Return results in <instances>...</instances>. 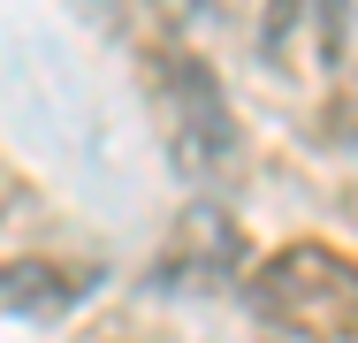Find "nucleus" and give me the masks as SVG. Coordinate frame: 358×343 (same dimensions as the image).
Masks as SVG:
<instances>
[{"instance_id": "obj_2", "label": "nucleus", "mask_w": 358, "mask_h": 343, "mask_svg": "<svg viewBox=\"0 0 358 343\" xmlns=\"http://www.w3.org/2000/svg\"><path fill=\"white\" fill-rule=\"evenodd\" d=\"M252 313L297 343L358 336V260L336 244H282L252 274Z\"/></svg>"}, {"instance_id": "obj_7", "label": "nucleus", "mask_w": 358, "mask_h": 343, "mask_svg": "<svg viewBox=\"0 0 358 343\" xmlns=\"http://www.w3.org/2000/svg\"><path fill=\"white\" fill-rule=\"evenodd\" d=\"M160 8H168V15H176V23H199V15H214L221 0H160Z\"/></svg>"}, {"instance_id": "obj_4", "label": "nucleus", "mask_w": 358, "mask_h": 343, "mask_svg": "<svg viewBox=\"0 0 358 343\" xmlns=\"http://www.w3.org/2000/svg\"><path fill=\"white\" fill-rule=\"evenodd\" d=\"M84 290H92V282L69 274V267H54V260H15V267H0V305H8V313H69Z\"/></svg>"}, {"instance_id": "obj_8", "label": "nucleus", "mask_w": 358, "mask_h": 343, "mask_svg": "<svg viewBox=\"0 0 358 343\" xmlns=\"http://www.w3.org/2000/svg\"><path fill=\"white\" fill-rule=\"evenodd\" d=\"M99 8H107V0H99Z\"/></svg>"}, {"instance_id": "obj_5", "label": "nucleus", "mask_w": 358, "mask_h": 343, "mask_svg": "<svg viewBox=\"0 0 358 343\" xmlns=\"http://www.w3.org/2000/svg\"><path fill=\"white\" fill-rule=\"evenodd\" d=\"M313 38H320V62H343V38H351V0H313Z\"/></svg>"}, {"instance_id": "obj_6", "label": "nucleus", "mask_w": 358, "mask_h": 343, "mask_svg": "<svg viewBox=\"0 0 358 343\" xmlns=\"http://www.w3.org/2000/svg\"><path fill=\"white\" fill-rule=\"evenodd\" d=\"M289 23H297V0H267V15H259V62H282L289 54Z\"/></svg>"}, {"instance_id": "obj_3", "label": "nucleus", "mask_w": 358, "mask_h": 343, "mask_svg": "<svg viewBox=\"0 0 358 343\" xmlns=\"http://www.w3.org/2000/svg\"><path fill=\"white\" fill-rule=\"evenodd\" d=\"M236 229H229V214H214V206H199V214H183V229H176V252L152 267V282H183V274H229L236 267Z\"/></svg>"}, {"instance_id": "obj_1", "label": "nucleus", "mask_w": 358, "mask_h": 343, "mask_svg": "<svg viewBox=\"0 0 358 343\" xmlns=\"http://www.w3.org/2000/svg\"><path fill=\"white\" fill-rule=\"evenodd\" d=\"M145 92H152V122H160V145H168L176 176L229 183L236 160H244V130L221 99L214 62H199L191 46H152L145 54Z\"/></svg>"}]
</instances>
